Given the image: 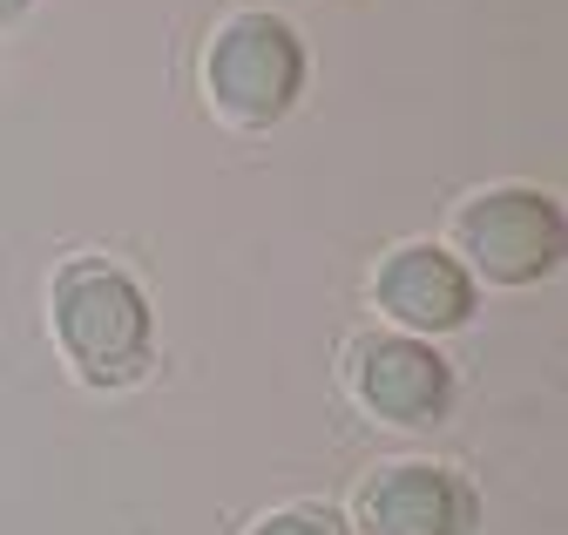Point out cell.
I'll list each match as a JSON object with an SVG mask.
<instances>
[{
	"mask_svg": "<svg viewBox=\"0 0 568 535\" xmlns=\"http://www.w3.org/2000/svg\"><path fill=\"white\" fill-rule=\"evenodd\" d=\"M366 535H474L480 502L440 461H393L359 488Z\"/></svg>",
	"mask_w": 568,
	"mask_h": 535,
	"instance_id": "5b68a950",
	"label": "cell"
},
{
	"mask_svg": "<svg viewBox=\"0 0 568 535\" xmlns=\"http://www.w3.org/2000/svg\"><path fill=\"white\" fill-rule=\"evenodd\" d=\"M251 535H345V522H338L332 508H277V515H264Z\"/></svg>",
	"mask_w": 568,
	"mask_h": 535,
	"instance_id": "52a82bcc",
	"label": "cell"
},
{
	"mask_svg": "<svg viewBox=\"0 0 568 535\" xmlns=\"http://www.w3.org/2000/svg\"><path fill=\"white\" fill-rule=\"evenodd\" d=\"M373 299L413 332H454L474 319V272L440 244H399L379 264Z\"/></svg>",
	"mask_w": 568,
	"mask_h": 535,
	"instance_id": "8992f818",
	"label": "cell"
},
{
	"mask_svg": "<svg viewBox=\"0 0 568 535\" xmlns=\"http://www.w3.org/2000/svg\"><path fill=\"white\" fill-rule=\"evenodd\" d=\"M352 386L393 427H440L454 407V366L413 332H373L352 346Z\"/></svg>",
	"mask_w": 568,
	"mask_h": 535,
	"instance_id": "277c9868",
	"label": "cell"
},
{
	"mask_svg": "<svg viewBox=\"0 0 568 535\" xmlns=\"http://www.w3.org/2000/svg\"><path fill=\"white\" fill-rule=\"evenodd\" d=\"M460 251L474 258V272H487L494 285H535L561 264V244H568V224H561V204L541 190H487L460 211Z\"/></svg>",
	"mask_w": 568,
	"mask_h": 535,
	"instance_id": "3957f363",
	"label": "cell"
},
{
	"mask_svg": "<svg viewBox=\"0 0 568 535\" xmlns=\"http://www.w3.org/2000/svg\"><path fill=\"white\" fill-rule=\"evenodd\" d=\"M54 332L89 386H129L156 353V319L115 258H68L54 279Z\"/></svg>",
	"mask_w": 568,
	"mask_h": 535,
	"instance_id": "6da1fadb",
	"label": "cell"
},
{
	"mask_svg": "<svg viewBox=\"0 0 568 535\" xmlns=\"http://www.w3.org/2000/svg\"><path fill=\"white\" fill-rule=\"evenodd\" d=\"M28 8H34V0H0V21H21Z\"/></svg>",
	"mask_w": 568,
	"mask_h": 535,
	"instance_id": "ba28073f",
	"label": "cell"
},
{
	"mask_svg": "<svg viewBox=\"0 0 568 535\" xmlns=\"http://www.w3.org/2000/svg\"><path fill=\"white\" fill-rule=\"evenodd\" d=\"M210 95L244 129H271L305 95V41L277 14H237L210 41Z\"/></svg>",
	"mask_w": 568,
	"mask_h": 535,
	"instance_id": "7a4b0ae2",
	"label": "cell"
}]
</instances>
